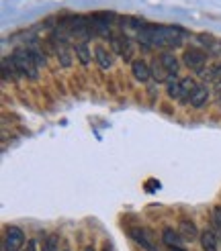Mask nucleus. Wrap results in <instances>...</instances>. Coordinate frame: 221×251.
<instances>
[{
	"label": "nucleus",
	"instance_id": "obj_1",
	"mask_svg": "<svg viewBox=\"0 0 221 251\" xmlns=\"http://www.w3.org/2000/svg\"><path fill=\"white\" fill-rule=\"evenodd\" d=\"M189 33L176 25H145L138 33V41L145 49H174L184 43Z\"/></svg>",
	"mask_w": 221,
	"mask_h": 251
},
{
	"label": "nucleus",
	"instance_id": "obj_2",
	"mask_svg": "<svg viewBox=\"0 0 221 251\" xmlns=\"http://www.w3.org/2000/svg\"><path fill=\"white\" fill-rule=\"evenodd\" d=\"M57 33H61L66 39H76L78 43H86L92 37L88 17H66L57 25Z\"/></svg>",
	"mask_w": 221,
	"mask_h": 251
},
{
	"label": "nucleus",
	"instance_id": "obj_3",
	"mask_svg": "<svg viewBox=\"0 0 221 251\" xmlns=\"http://www.w3.org/2000/svg\"><path fill=\"white\" fill-rule=\"evenodd\" d=\"M166 84H168V88H166L168 96L178 100V102H191L194 88L199 86L193 78H176V76H172Z\"/></svg>",
	"mask_w": 221,
	"mask_h": 251
},
{
	"label": "nucleus",
	"instance_id": "obj_4",
	"mask_svg": "<svg viewBox=\"0 0 221 251\" xmlns=\"http://www.w3.org/2000/svg\"><path fill=\"white\" fill-rule=\"evenodd\" d=\"M12 59H15V64L21 72V76L29 78V80H37V76H39V66L35 64V59L29 51V47H17L15 53H12Z\"/></svg>",
	"mask_w": 221,
	"mask_h": 251
},
{
	"label": "nucleus",
	"instance_id": "obj_5",
	"mask_svg": "<svg viewBox=\"0 0 221 251\" xmlns=\"http://www.w3.org/2000/svg\"><path fill=\"white\" fill-rule=\"evenodd\" d=\"M113 21H115V12H94V15H88L90 31L96 37L113 35Z\"/></svg>",
	"mask_w": 221,
	"mask_h": 251
},
{
	"label": "nucleus",
	"instance_id": "obj_6",
	"mask_svg": "<svg viewBox=\"0 0 221 251\" xmlns=\"http://www.w3.org/2000/svg\"><path fill=\"white\" fill-rule=\"evenodd\" d=\"M49 41H52V47H54V51L57 55L59 66L61 68H70L72 66V55H74V49H70V41L57 31L52 35V39Z\"/></svg>",
	"mask_w": 221,
	"mask_h": 251
},
{
	"label": "nucleus",
	"instance_id": "obj_7",
	"mask_svg": "<svg viewBox=\"0 0 221 251\" xmlns=\"http://www.w3.org/2000/svg\"><path fill=\"white\" fill-rule=\"evenodd\" d=\"M207 55L209 53L199 47H187L182 53V61H184V66L193 70L194 74H201L207 68Z\"/></svg>",
	"mask_w": 221,
	"mask_h": 251
},
{
	"label": "nucleus",
	"instance_id": "obj_8",
	"mask_svg": "<svg viewBox=\"0 0 221 251\" xmlns=\"http://www.w3.org/2000/svg\"><path fill=\"white\" fill-rule=\"evenodd\" d=\"M109 41H110V47H113V53H117L119 57H123L125 61H131L135 47H133V41L129 39L125 33H113L109 37Z\"/></svg>",
	"mask_w": 221,
	"mask_h": 251
},
{
	"label": "nucleus",
	"instance_id": "obj_9",
	"mask_svg": "<svg viewBox=\"0 0 221 251\" xmlns=\"http://www.w3.org/2000/svg\"><path fill=\"white\" fill-rule=\"evenodd\" d=\"M25 245V233L19 227H6L4 231V251H21Z\"/></svg>",
	"mask_w": 221,
	"mask_h": 251
},
{
	"label": "nucleus",
	"instance_id": "obj_10",
	"mask_svg": "<svg viewBox=\"0 0 221 251\" xmlns=\"http://www.w3.org/2000/svg\"><path fill=\"white\" fill-rule=\"evenodd\" d=\"M129 235L133 237L135 243L141 245V249H145V251H158V247L154 243V237H152V233L147 229H143V227H131Z\"/></svg>",
	"mask_w": 221,
	"mask_h": 251
},
{
	"label": "nucleus",
	"instance_id": "obj_11",
	"mask_svg": "<svg viewBox=\"0 0 221 251\" xmlns=\"http://www.w3.org/2000/svg\"><path fill=\"white\" fill-rule=\"evenodd\" d=\"M199 43L207 49V53L215 57V59H221V39H215L213 35H207V33H199L196 35Z\"/></svg>",
	"mask_w": 221,
	"mask_h": 251
},
{
	"label": "nucleus",
	"instance_id": "obj_12",
	"mask_svg": "<svg viewBox=\"0 0 221 251\" xmlns=\"http://www.w3.org/2000/svg\"><path fill=\"white\" fill-rule=\"evenodd\" d=\"M94 59L101 70H109L113 68V51H109L105 45H96L94 47Z\"/></svg>",
	"mask_w": 221,
	"mask_h": 251
},
{
	"label": "nucleus",
	"instance_id": "obj_13",
	"mask_svg": "<svg viewBox=\"0 0 221 251\" xmlns=\"http://www.w3.org/2000/svg\"><path fill=\"white\" fill-rule=\"evenodd\" d=\"M131 72H133V76L138 82H147L152 78V68L147 66L143 59H135L131 64Z\"/></svg>",
	"mask_w": 221,
	"mask_h": 251
},
{
	"label": "nucleus",
	"instance_id": "obj_14",
	"mask_svg": "<svg viewBox=\"0 0 221 251\" xmlns=\"http://www.w3.org/2000/svg\"><path fill=\"white\" fill-rule=\"evenodd\" d=\"M199 76L207 82H213L215 86L221 84V61H215V64H209Z\"/></svg>",
	"mask_w": 221,
	"mask_h": 251
},
{
	"label": "nucleus",
	"instance_id": "obj_15",
	"mask_svg": "<svg viewBox=\"0 0 221 251\" xmlns=\"http://www.w3.org/2000/svg\"><path fill=\"white\" fill-rule=\"evenodd\" d=\"M207 100H209V88L205 86V84H199L194 88V92H193V96H191V106H194V108H203L205 104H207Z\"/></svg>",
	"mask_w": 221,
	"mask_h": 251
},
{
	"label": "nucleus",
	"instance_id": "obj_16",
	"mask_svg": "<svg viewBox=\"0 0 221 251\" xmlns=\"http://www.w3.org/2000/svg\"><path fill=\"white\" fill-rule=\"evenodd\" d=\"M162 241H164V245H168L170 249H180L182 243H184V239L180 237V233L174 231V229H170V227H166V229L162 231Z\"/></svg>",
	"mask_w": 221,
	"mask_h": 251
},
{
	"label": "nucleus",
	"instance_id": "obj_17",
	"mask_svg": "<svg viewBox=\"0 0 221 251\" xmlns=\"http://www.w3.org/2000/svg\"><path fill=\"white\" fill-rule=\"evenodd\" d=\"M2 74H4V80H10V82H17L21 78V72L12 57H2Z\"/></svg>",
	"mask_w": 221,
	"mask_h": 251
},
{
	"label": "nucleus",
	"instance_id": "obj_18",
	"mask_svg": "<svg viewBox=\"0 0 221 251\" xmlns=\"http://www.w3.org/2000/svg\"><path fill=\"white\" fill-rule=\"evenodd\" d=\"M178 233H180V237H182L184 241H194L196 237H201L199 231H196V227H194V223H193V221H187V219L180 221Z\"/></svg>",
	"mask_w": 221,
	"mask_h": 251
},
{
	"label": "nucleus",
	"instance_id": "obj_19",
	"mask_svg": "<svg viewBox=\"0 0 221 251\" xmlns=\"http://www.w3.org/2000/svg\"><path fill=\"white\" fill-rule=\"evenodd\" d=\"M158 57H160V61H162V66L168 70L170 76H176V74H178V59H176V55L170 53V51H162Z\"/></svg>",
	"mask_w": 221,
	"mask_h": 251
},
{
	"label": "nucleus",
	"instance_id": "obj_20",
	"mask_svg": "<svg viewBox=\"0 0 221 251\" xmlns=\"http://www.w3.org/2000/svg\"><path fill=\"white\" fill-rule=\"evenodd\" d=\"M152 78L156 80V82H168L172 76L168 74V70L162 66V61H160V57H156L154 61H152Z\"/></svg>",
	"mask_w": 221,
	"mask_h": 251
},
{
	"label": "nucleus",
	"instance_id": "obj_21",
	"mask_svg": "<svg viewBox=\"0 0 221 251\" xmlns=\"http://www.w3.org/2000/svg\"><path fill=\"white\" fill-rule=\"evenodd\" d=\"M119 23H121L119 27H121L123 31H125V29H127V31H135V35H138V33H139V31L145 27L143 21L135 19V17H121V19H119Z\"/></svg>",
	"mask_w": 221,
	"mask_h": 251
},
{
	"label": "nucleus",
	"instance_id": "obj_22",
	"mask_svg": "<svg viewBox=\"0 0 221 251\" xmlns=\"http://www.w3.org/2000/svg\"><path fill=\"white\" fill-rule=\"evenodd\" d=\"M199 239H201V247H203V251H217V237H215L213 231L205 229V231L201 233Z\"/></svg>",
	"mask_w": 221,
	"mask_h": 251
},
{
	"label": "nucleus",
	"instance_id": "obj_23",
	"mask_svg": "<svg viewBox=\"0 0 221 251\" xmlns=\"http://www.w3.org/2000/svg\"><path fill=\"white\" fill-rule=\"evenodd\" d=\"M74 55L78 57V61L82 66H88L90 64V49H88V43H76L74 45Z\"/></svg>",
	"mask_w": 221,
	"mask_h": 251
},
{
	"label": "nucleus",
	"instance_id": "obj_24",
	"mask_svg": "<svg viewBox=\"0 0 221 251\" xmlns=\"http://www.w3.org/2000/svg\"><path fill=\"white\" fill-rule=\"evenodd\" d=\"M29 51H31V55H33V59H35V64L37 66H45V53H41V49L37 47V45H31L29 47Z\"/></svg>",
	"mask_w": 221,
	"mask_h": 251
},
{
	"label": "nucleus",
	"instance_id": "obj_25",
	"mask_svg": "<svg viewBox=\"0 0 221 251\" xmlns=\"http://www.w3.org/2000/svg\"><path fill=\"white\" fill-rule=\"evenodd\" d=\"M57 243H59V237H57V235H49V237H45L43 251H57Z\"/></svg>",
	"mask_w": 221,
	"mask_h": 251
},
{
	"label": "nucleus",
	"instance_id": "obj_26",
	"mask_svg": "<svg viewBox=\"0 0 221 251\" xmlns=\"http://www.w3.org/2000/svg\"><path fill=\"white\" fill-rule=\"evenodd\" d=\"M213 223L217 225V229L221 231V206H215L213 208Z\"/></svg>",
	"mask_w": 221,
	"mask_h": 251
},
{
	"label": "nucleus",
	"instance_id": "obj_27",
	"mask_svg": "<svg viewBox=\"0 0 221 251\" xmlns=\"http://www.w3.org/2000/svg\"><path fill=\"white\" fill-rule=\"evenodd\" d=\"M215 102L221 106V84L215 86Z\"/></svg>",
	"mask_w": 221,
	"mask_h": 251
},
{
	"label": "nucleus",
	"instance_id": "obj_28",
	"mask_svg": "<svg viewBox=\"0 0 221 251\" xmlns=\"http://www.w3.org/2000/svg\"><path fill=\"white\" fill-rule=\"evenodd\" d=\"M25 251H37V243H35V239H31L29 243H27V249Z\"/></svg>",
	"mask_w": 221,
	"mask_h": 251
},
{
	"label": "nucleus",
	"instance_id": "obj_29",
	"mask_svg": "<svg viewBox=\"0 0 221 251\" xmlns=\"http://www.w3.org/2000/svg\"><path fill=\"white\" fill-rule=\"evenodd\" d=\"M103 251H113V249H110V245H109V243H105V247H103Z\"/></svg>",
	"mask_w": 221,
	"mask_h": 251
},
{
	"label": "nucleus",
	"instance_id": "obj_30",
	"mask_svg": "<svg viewBox=\"0 0 221 251\" xmlns=\"http://www.w3.org/2000/svg\"><path fill=\"white\" fill-rule=\"evenodd\" d=\"M170 251H187V249H184V247H180V249H170Z\"/></svg>",
	"mask_w": 221,
	"mask_h": 251
},
{
	"label": "nucleus",
	"instance_id": "obj_31",
	"mask_svg": "<svg viewBox=\"0 0 221 251\" xmlns=\"http://www.w3.org/2000/svg\"><path fill=\"white\" fill-rule=\"evenodd\" d=\"M84 251H94V247H92V245H90V247H86V249H84Z\"/></svg>",
	"mask_w": 221,
	"mask_h": 251
},
{
	"label": "nucleus",
	"instance_id": "obj_32",
	"mask_svg": "<svg viewBox=\"0 0 221 251\" xmlns=\"http://www.w3.org/2000/svg\"><path fill=\"white\" fill-rule=\"evenodd\" d=\"M64 251H68V249H64Z\"/></svg>",
	"mask_w": 221,
	"mask_h": 251
}]
</instances>
